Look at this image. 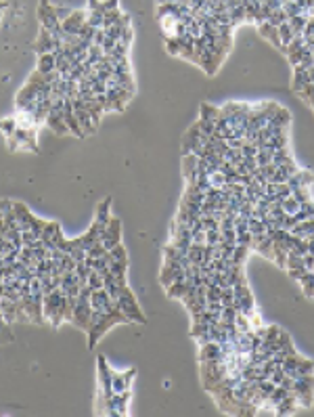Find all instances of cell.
<instances>
[{"label": "cell", "mask_w": 314, "mask_h": 417, "mask_svg": "<svg viewBox=\"0 0 314 417\" xmlns=\"http://www.w3.org/2000/svg\"><path fill=\"white\" fill-rule=\"evenodd\" d=\"M119 323H132L124 312L119 308L113 310V312H101V310H92V317H90V327H88V348L92 350L95 346L99 344V340L109 332L113 325H119Z\"/></svg>", "instance_id": "obj_1"}, {"label": "cell", "mask_w": 314, "mask_h": 417, "mask_svg": "<svg viewBox=\"0 0 314 417\" xmlns=\"http://www.w3.org/2000/svg\"><path fill=\"white\" fill-rule=\"evenodd\" d=\"M42 315H44V319H48V323L52 327H59L65 321V293L59 287L50 293H44Z\"/></svg>", "instance_id": "obj_2"}, {"label": "cell", "mask_w": 314, "mask_h": 417, "mask_svg": "<svg viewBox=\"0 0 314 417\" xmlns=\"http://www.w3.org/2000/svg\"><path fill=\"white\" fill-rule=\"evenodd\" d=\"M38 21L42 27H46L50 34H52V38L55 40H63V27H61V19L57 17V9L55 5L50 3V0H40V5H38Z\"/></svg>", "instance_id": "obj_3"}, {"label": "cell", "mask_w": 314, "mask_h": 417, "mask_svg": "<svg viewBox=\"0 0 314 417\" xmlns=\"http://www.w3.org/2000/svg\"><path fill=\"white\" fill-rule=\"evenodd\" d=\"M117 306H119V310L124 312V315H126L132 323H147L145 312L141 310V304H138V300H136V296H134V291H132L128 285L124 287V291L119 293Z\"/></svg>", "instance_id": "obj_4"}, {"label": "cell", "mask_w": 314, "mask_h": 417, "mask_svg": "<svg viewBox=\"0 0 314 417\" xmlns=\"http://www.w3.org/2000/svg\"><path fill=\"white\" fill-rule=\"evenodd\" d=\"M36 130H38V128H17V130H15V134L7 138V145H9V149H11V151L29 149L32 153H38Z\"/></svg>", "instance_id": "obj_5"}, {"label": "cell", "mask_w": 314, "mask_h": 417, "mask_svg": "<svg viewBox=\"0 0 314 417\" xmlns=\"http://www.w3.org/2000/svg\"><path fill=\"white\" fill-rule=\"evenodd\" d=\"M293 394L298 398V405L310 407L314 403V375H300L293 381Z\"/></svg>", "instance_id": "obj_6"}, {"label": "cell", "mask_w": 314, "mask_h": 417, "mask_svg": "<svg viewBox=\"0 0 314 417\" xmlns=\"http://www.w3.org/2000/svg\"><path fill=\"white\" fill-rule=\"evenodd\" d=\"M90 317H92L90 300L78 298V300H76V308H74V315H72V319H69V323H72L74 327H78V329H82V332H88Z\"/></svg>", "instance_id": "obj_7"}, {"label": "cell", "mask_w": 314, "mask_h": 417, "mask_svg": "<svg viewBox=\"0 0 314 417\" xmlns=\"http://www.w3.org/2000/svg\"><path fill=\"white\" fill-rule=\"evenodd\" d=\"M97 381H99V388L107 398L113 396V386H111V367H109V363L107 359H105L103 354L97 356Z\"/></svg>", "instance_id": "obj_8"}, {"label": "cell", "mask_w": 314, "mask_h": 417, "mask_svg": "<svg viewBox=\"0 0 314 417\" xmlns=\"http://www.w3.org/2000/svg\"><path fill=\"white\" fill-rule=\"evenodd\" d=\"M130 398H132V390L115 392L109 398V417H124V415H128Z\"/></svg>", "instance_id": "obj_9"}, {"label": "cell", "mask_w": 314, "mask_h": 417, "mask_svg": "<svg viewBox=\"0 0 314 417\" xmlns=\"http://www.w3.org/2000/svg\"><path fill=\"white\" fill-rule=\"evenodd\" d=\"M103 246L107 248V250H111L113 246H117V243H121V220L119 218H115V216H111L109 218V222H107V229H105V233H103Z\"/></svg>", "instance_id": "obj_10"}, {"label": "cell", "mask_w": 314, "mask_h": 417, "mask_svg": "<svg viewBox=\"0 0 314 417\" xmlns=\"http://www.w3.org/2000/svg\"><path fill=\"white\" fill-rule=\"evenodd\" d=\"M57 46H61V40H55L52 38V34L40 25V32H38V38L36 42H34V50H36V55H42V53H52Z\"/></svg>", "instance_id": "obj_11"}, {"label": "cell", "mask_w": 314, "mask_h": 417, "mask_svg": "<svg viewBox=\"0 0 314 417\" xmlns=\"http://www.w3.org/2000/svg\"><path fill=\"white\" fill-rule=\"evenodd\" d=\"M136 377V369H128V371H113L111 369V386H113V394L115 392H126L132 390V381Z\"/></svg>", "instance_id": "obj_12"}, {"label": "cell", "mask_w": 314, "mask_h": 417, "mask_svg": "<svg viewBox=\"0 0 314 417\" xmlns=\"http://www.w3.org/2000/svg\"><path fill=\"white\" fill-rule=\"evenodd\" d=\"M44 126H46L50 132H55L57 136H65V134H69V128H67L65 120H63V109H52V107H50V113L46 115Z\"/></svg>", "instance_id": "obj_13"}, {"label": "cell", "mask_w": 314, "mask_h": 417, "mask_svg": "<svg viewBox=\"0 0 314 417\" xmlns=\"http://www.w3.org/2000/svg\"><path fill=\"white\" fill-rule=\"evenodd\" d=\"M86 17H88V11L86 9H76L72 11V15L67 17V19L61 21V27L65 34H78V29L86 23Z\"/></svg>", "instance_id": "obj_14"}, {"label": "cell", "mask_w": 314, "mask_h": 417, "mask_svg": "<svg viewBox=\"0 0 314 417\" xmlns=\"http://www.w3.org/2000/svg\"><path fill=\"white\" fill-rule=\"evenodd\" d=\"M63 120H65V124L69 128V134H76L78 138L84 136L82 128H80V122L76 117V111H74V103L72 99H65V105H63Z\"/></svg>", "instance_id": "obj_15"}, {"label": "cell", "mask_w": 314, "mask_h": 417, "mask_svg": "<svg viewBox=\"0 0 314 417\" xmlns=\"http://www.w3.org/2000/svg\"><path fill=\"white\" fill-rule=\"evenodd\" d=\"M197 166H199V158L195 153L182 155V176H184L186 185H195L197 183Z\"/></svg>", "instance_id": "obj_16"}, {"label": "cell", "mask_w": 314, "mask_h": 417, "mask_svg": "<svg viewBox=\"0 0 314 417\" xmlns=\"http://www.w3.org/2000/svg\"><path fill=\"white\" fill-rule=\"evenodd\" d=\"M314 183V174L312 172H308V170H298L295 174L287 181V185H289V189H291V193L295 189H304V187H310Z\"/></svg>", "instance_id": "obj_17"}, {"label": "cell", "mask_w": 314, "mask_h": 417, "mask_svg": "<svg viewBox=\"0 0 314 417\" xmlns=\"http://www.w3.org/2000/svg\"><path fill=\"white\" fill-rule=\"evenodd\" d=\"M222 359V346L218 342H207L199 346V361H218Z\"/></svg>", "instance_id": "obj_18"}, {"label": "cell", "mask_w": 314, "mask_h": 417, "mask_svg": "<svg viewBox=\"0 0 314 417\" xmlns=\"http://www.w3.org/2000/svg\"><path fill=\"white\" fill-rule=\"evenodd\" d=\"M258 32L262 34V38H266V40H268L270 44H274L278 50H283V46H281V38H278V27H276V25L264 21V23H260V25H258Z\"/></svg>", "instance_id": "obj_19"}, {"label": "cell", "mask_w": 314, "mask_h": 417, "mask_svg": "<svg viewBox=\"0 0 314 417\" xmlns=\"http://www.w3.org/2000/svg\"><path fill=\"white\" fill-rule=\"evenodd\" d=\"M306 84H310V74H308V69L302 67V65H295L293 67V82H291V91L298 95Z\"/></svg>", "instance_id": "obj_20"}, {"label": "cell", "mask_w": 314, "mask_h": 417, "mask_svg": "<svg viewBox=\"0 0 314 417\" xmlns=\"http://www.w3.org/2000/svg\"><path fill=\"white\" fill-rule=\"evenodd\" d=\"M55 65H57V57L52 53H42L38 55V61H36V72H40L42 76L55 72Z\"/></svg>", "instance_id": "obj_21"}, {"label": "cell", "mask_w": 314, "mask_h": 417, "mask_svg": "<svg viewBox=\"0 0 314 417\" xmlns=\"http://www.w3.org/2000/svg\"><path fill=\"white\" fill-rule=\"evenodd\" d=\"M111 218V197H105L99 201L97 205V210H95V220L103 222V224H107Z\"/></svg>", "instance_id": "obj_22"}, {"label": "cell", "mask_w": 314, "mask_h": 417, "mask_svg": "<svg viewBox=\"0 0 314 417\" xmlns=\"http://www.w3.org/2000/svg\"><path fill=\"white\" fill-rule=\"evenodd\" d=\"M295 411H298V398H295L293 392L289 396H285L283 401L276 405V415H291Z\"/></svg>", "instance_id": "obj_23"}, {"label": "cell", "mask_w": 314, "mask_h": 417, "mask_svg": "<svg viewBox=\"0 0 314 417\" xmlns=\"http://www.w3.org/2000/svg\"><path fill=\"white\" fill-rule=\"evenodd\" d=\"M291 233H293V235H298V237H302V239H310V237H314V218H308V220L298 222V224H295V227L291 229Z\"/></svg>", "instance_id": "obj_24"}, {"label": "cell", "mask_w": 314, "mask_h": 417, "mask_svg": "<svg viewBox=\"0 0 314 417\" xmlns=\"http://www.w3.org/2000/svg\"><path fill=\"white\" fill-rule=\"evenodd\" d=\"M113 9H119V0H88V11L109 13Z\"/></svg>", "instance_id": "obj_25"}, {"label": "cell", "mask_w": 314, "mask_h": 417, "mask_svg": "<svg viewBox=\"0 0 314 417\" xmlns=\"http://www.w3.org/2000/svg\"><path fill=\"white\" fill-rule=\"evenodd\" d=\"M109 273L115 277L117 281H126L128 260H111V262H109Z\"/></svg>", "instance_id": "obj_26"}, {"label": "cell", "mask_w": 314, "mask_h": 417, "mask_svg": "<svg viewBox=\"0 0 314 417\" xmlns=\"http://www.w3.org/2000/svg\"><path fill=\"white\" fill-rule=\"evenodd\" d=\"M189 281H174V283H170L168 287H166V293H168V296L170 298H182L184 296V293H186V289H189Z\"/></svg>", "instance_id": "obj_27"}, {"label": "cell", "mask_w": 314, "mask_h": 417, "mask_svg": "<svg viewBox=\"0 0 314 417\" xmlns=\"http://www.w3.org/2000/svg\"><path fill=\"white\" fill-rule=\"evenodd\" d=\"M220 107L216 105H209V103H201V107H199V117L201 120H209V122H218L220 117Z\"/></svg>", "instance_id": "obj_28"}, {"label": "cell", "mask_w": 314, "mask_h": 417, "mask_svg": "<svg viewBox=\"0 0 314 417\" xmlns=\"http://www.w3.org/2000/svg\"><path fill=\"white\" fill-rule=\"evenodd\" d=\"M293 36H295V32H293V27H291V23H289V21H285V23L278 25V38H281L283 53H285V48L289 46V42L293 40Z\"/></svg>", "instance_id": "obj_29"}, {"label": "cell", "mask_w": 314, "mask_h": 417, "mask_svg": "<svg viewBox=\"0 0 314 417\" xmlns=\"http://www.w3.org/2000/svg\"><path fill=\"white\" fill-rule=\"evenodd\" d=\"M207 183H209V187L212 189H224L226 187V176H224V172L218 168V170H214L212 174H207Z\"/></svg>", "instance_id": "obj_30"}, {"label": "cell", "mask_w": 314, "mask_h": 417, "mask_svg": "<svg viewBox=\"0 0 314 417\" xmlns=\"http://www.w3.org/2000/svg\"><path fill=\"white\" fill-rule=\"evenodd\" d=\"M281 207H283V212H285V214H291V216H295V214L300 212L302 203H300L298 199H295L293 195H287V197H285V199L281 201Z\"/></svg>", "instance_id": "obj_31"}, {"label": "cell", "mask_w": 314, "mask_h": 417, "mask_svg": "<svg viewBox=\"0 0 314 417\" xmlns=\"http://www.w3.org/2000/svg\"><path fill=\"white\" fill-rule=\"evenodd\" d=\"M17 128H19V126H17V117H15V115H13V117H3V120H0V132L5 134V138L13 136Z\"/></svg>", "instance_id": "obj_32"}, {"label": "cell", "mask_w": 314, "mask_h": 417, "mask_svg": "<svg viewBox=\"0 0 314 417\" xmlns=\"http://www.w3.org/2000/svg\"><path fill=\"white\" fill-rule=\"evenodd\" d=\"M300 285H302V291H304V296L312 298L314 296V271H308L302 279H300Z\"/></svg>", "instance_id": "obj_33"}, {"label": "cell", "mask_w": 314, "mask_h": 417, "mask_svg": "<svg viewBox=\"0 0 314 417\" xmlns=\"http://www.w3.org/2000/svg\"><path fill=\"white\" fill-rule=\"evenodd\" d=\"M249 246H243V243H237V246H235V250H233V260H231V262L233 264H243V262H245V258L249 256Z\"/></svg>", "instance_id": "obj_34"}, {"label": "cell", "mask_w": 314, "mask_h": 417, "mask_svg": "<svg viewBox=\"0 0 314 417\" xmlns=\"http://www.w3.org/2000/svg\"><path fill=\"white\" fill-rule=\"evenodd\" d=\"M300 375H314V361H308V359H300L298 367H295V375L293 377H300Z\"/></svg>", "instance_id": "obj_35"}, {"label": "cell", "mask_w": 314, "mask_h": 417, "mask_svg": "<svg viewBox=\"0 0 314 417\" xmlns=\"http://www.w3.org/2000/svg\"><path fill=\"white\" fill-rule=\"evenodd\" d=\"M229 13H231V25H233V27L239 25V23H243V21H247V13H245V7H243V5L231 9Z\"/></svg>", "instance_id": "obj_36"}, {"label": "cell", "mask_w": 314, "mask_h": 417, "mask_svg": "<svg viewBox=\"0 0 314 417\" xmlns=\"http://www.w3.org/2000/svg\"><path fill=\"white\" fill-rule=\"evenodd\" d=\"M17 126L19 128H38L36 124H34V115L29 111H17Z\"/></svg>", "instance_id": "obj_37"}, {"label": "cell", "mask_w": 314, "mask_h": 417, "mask_svg": "<svg viewBox=\"0 0 314 417\" xmlns=\"http://www.w3.org/2000/svg\"><path fill=\"white\" fill-rule=\"evenodd\" d=\"M166 48H168L170 55L180 57V53H182V42H180V38H178V36H168V38H166Z\"/></svg>", "instance_id": "obj_38"}, {"label": "cell", "mask_w": 314, "mask_h": 417, "mask_svg": "<svg viewBox=\"0 0 314 417\" xmlns=\"http://www.w3.org/2000/svg\"><path fill=\"white\" fill-rule=\"evenodd\" d=\"M88 11V9H86ZM103 21H105V13H101V11H88V17H86V23L88 25H92L95 29H99V27H103Z\"/></svg>", "instance_id": "obj_39"}, {"label": "cell", "mask_w": 314, "mask_h": 417, "mask_svg": "<svg viewBox=\"0 0 314 417\" xmlns=\"http://www.w3.org/2000/svg\"><path fill=\"white\" fill-rule=\"evenodd\" d=\"M295 218H298V222H302V220H308V218H314V199H312V201H306V203H302L300 212L295 214Z\"/></svg>", "instance_id": "obj_40"}, {"label": "cell", "mask_w": 314, "mask_h": 417, "mask_svg": "<svg viewBox=\"0 0 314 417\" xmlns=\"http://www.w3.org/2000/svg\"><path fill=\"white\" fill-rule=\"evenodd\" d=\"M285 21H289V15L285 13V9H276V11H272L270 13V17H268V23H272V25H281V23H285Z\"/></svg>", "instance_id": "obj_41"}, {"label": "cell", "mask_w": 314, "mask_h": 417, "mask_svg": "<svg viewBox=\"0 0 314 417\" xmlns=\"http://www.w3.org/2000/svg\"><path fill=\"white\" fill-rule=\"evenodd\" d=\"M121 13L119 9H113V11H109V13H105V21H103V27L107 29V27H111V25H115L119 19H121Z\"/></svg>", "instance_id": "obj_42"}, {"label": "cell", "mask_w": 314, "mask_h": 417, "mask_svg": "<svg viewBox=\"0 0 314 417\" xmlns=\"http://www.w3.org/2000/svg\"><path fill=\"white\" fill-rule=\"evenodd\" d=\"M289 394H291V392H289V390H285L283 386H276V388H274V390L270 392V396H268V401H270V403H272V405L276 407V405H278V403H281V401H283V398H285V396H289Z\"/></svg>", "instance_id": "obj_43"}, {"label": "cell", "mask_w": 314, "mask_h": 417, "mask_svg": "<svg viewBox=\"0 0 314 417\" xmlns=\"http://www.w3.org/2000/svg\"><path fill=\"white\" fill-rule=\"evenodd\" d=\"M278 334H281V327L278 325H268L264 327V342H278Z\"/></svg>", "instance_id": "obj_44"}, {"label": "cell", "mask_w": 314, "mask_h": 417, "mask_svg": "<svg viewBox=\"0 0 314 417\" xmlns=\"http://www.w3.org/2000/svg\"><path fill=\"white\" fill-rule=\"evenodd\" d=\"M78 36H80V40H84V42H90V44H92V38H95V27H92V25H88V23H84V25L78 29Z\"/></svg>", "instance_id": "obj_45"}, {"label": "cell", "mask_w": 314, "mask_h": 417, "mask_svg": "<svg viewBox=\"0 0 314 417\" xmlns=\"http://www.w3.org/2000/svg\"><path fill=\"white\" fill-rule=\"evenodd\" d=\"M235 325H237L239 332H249V329H252L249 317H247V315H243V312H237V317H235Z\"/></svg>", "instance_id": "obj_46"}, {"label": "cell", "mask_w": 314, "mask_h": 417, "mask_svg": "<svg viewBox=\"0 0 314 417\" xmlns=\"http://www.w3.org/2000/svg\"><path fill=\"white\" fill-rule=\"evenodd\" d=\"M109 258L111 260H128V252H126V248L121 246V243H117V246H113L109 250Z\"/></svg>", "instance_id": "obj_47"}, {"label": "cell", "mask_w": 314, "mask_h": 417, "mask_svg": "<svg viewBox=\"0 0 314 417\" xmlns=\"http://www.w3.org/2000/svg\"><path fill=\"white\" fill-rule=\"evenodd\" d=\"M220 243H231V246H237V231L235 229L220 231Z\"/></svg>", "instance_id": "obj_48"}, {"label": "cell", "mask_w": 314, "mask_h": 417, "mask_svg": "<svg viewBox=\"0 0 314 417\" xmlns=\"http://www.w3.org/2000/svg\"><path fill=\"white\" fill-rule=\"evenodd\" d=\"M201 222H203L205 231H218L220 229V220L214 216H201Z\"/></svg>", "instance_id": "obj_49"}, {"label": "cell", "mask_w": 314, "mask_h": 417, "mask_svg": "<svg viewBox=\"0 0 314 417\" xmlns=\"http://www.w3.org/2000/svg\"><path fill=\"white\" fill-rule=\"evenodd\" d=\"M220 302H222V306H233V302H235V289L233 287H224L222 296H220Z\"/></svg>", "instance_id": "obj_50"}, {"label": "cell", "mask_w": 314, "mask_h": 417, "mask_svg": "<svg viewBox=\"0 0 314 417\" xmlns=\"http://www.w3.org/2000/svg\"><path fill=\"white\" fill-rule=\"evenodd\" d=\"M207 302H220V296H222V287L218 285H212V287H207Z\"/></svg>", "instance_id": "obj_51"}, {"label": "cell", "mask_w": 314, "mask_h": 417, "mask_svg": "<svg viewBox=\"0 0 314 417\" xmlns=\"http://www.w3.org/2000/svg\"><path fill=\"white\" fill-rule=\"evenodd\" d=\"M88 285H90V289H92V291L103 287V277H101L97 271H92V273L88 275Z\"/></svg>", "instance_id": "obj_52"}, {"label": "cell", "mask_w": 314, "mask_h": 417, "mask_svg": "<svg viewBox=\"0 0 314 417\" xmlns=\"http://www.w3.org/2000/svg\"><path fill=\"white\" fill-rule=\"evenodd\" d=\"M205 243L207 246H218L220 243V229L218 231H205Z\"/></svg>", "instance_id": "obj_53"}, {"label": "cell", "mask_w": 314, "mask_h": 417, "mask_svg": "<svg viewBox=\"0 0 314 417\" xmlns=\"http://www.w3.org/2000/svg\"><path fill=\"white\" fill-rule=\"evenodd\" d=\"M252 241H254V237H252V233H249V231L237 233V243H243V246H249V248H252Z\"/></svg>", "instance_id": "obj_54"}, {"label": "cell", "mask_w": 314, "mask_h": 417, "mask_svg": "<svg viewBox=\"0 0 314 417\" xmlns=\"http://www.w3.org/2000/svg\"><path fill=\"white\" fill-rule=\"evenodd\" d=\"M105 36H107V32H105V27H99V29H95V38H92V44L101 46V44L105 42Z\"/></svg>", "instance_id": "obj_55"}, {"label": "cell", "mask_w": 314, "mask_h": 417, "mask_svg": "<svg viewBox=\"0 0 314 417\" xmlns=\"http://www.w3.org/2000/svg\"><path fill=\"white\" fill-rule=\"evenodd\" d=\"M287 271H289V277H291V279H298V281H300L302 277L308 273V269H306V266H300V269H287Z\"/></svg>", "instance_id": "obj_56"}, {"label": "cell", "mask_w": 314, "mask_h": 417, "mask_svg": "<svg viewBox=\"0 0 314 417\" xmlns=\"http://www.w3.org/2000/svg\"><path fill=\"white\" fill-rule=\"evenodd\" d=\"M55 9H57V17H59L61 21L67 19V17L72 15V11H74V9H69V7H55Z\"/></svg>", "instance_id": "obj_57"}, {"label": "cell", "mask_w": 314, "mask_h": 417, "mask_svg": "<svg viewBox=\"0 0 314 417\" xmlns=\"http://www.w3.org/2000/svg\"><path fill=\"white\" fill-rule=\"evenodd\" d=\"M222 302H207V310L214 312V315H222Z\"/></svg>", "instance_id": "obj_58"}, {"label": "cell", "mask_w": 314, "mask_h": 417, "mask_svg": "<svg viewBox=\"0 0 314 417\" xmlns=\"http://www.w3.org/2000/svg\"><path fill=\"white\" fill-rule=\"evenodd\" d=\"M302 262H304V266H306L308 271H312V269H314V256H312V254L302 256Z\"/></svg>", "instance_id": "obj_59"}, {"label": "cell", "mask_w": 314, "mask_h": 417, "mask_svg": "<svg viewBox=\"0 0 314 417\" xmlns=\"http://www.w3.org/2000/svg\"><path fill=\"white\" fill-rule=\"evenodd\" d=\"M308 74H310V82L314 84V67H310V69H308Z\"/></svg>", "instance_id": "obj_60"}, {"label": "cell", "mask_w": 314, "mask_h": 417, "mask_svg": "<svg viewBox=\"0 0 314 417\" xmlns=\"http://www.w3.org/2000/svg\"><path fill=\"white\" fill-rule=\"evenodd\" d=\"M0 17H3V15H0Z\"/></svg>", "instance_id": "obj_61"}, {"label": "cell", "mask_w": 314, "mask_h": 417, "mask_svg": "<svg viewBox=\"0 0 314 417\" xmlns=\"http://www.w3.org/2000/svg\"><path fill=\"white\" fill-rule=\"evenodd\" d=\"M312 271H314V269H312Z\"/></svg>", "instance_id": "obj_62"}, {"label": "cell", "mask_w": 314, "mask_h": 417, "mask_svg": "<svg viewBox=\"0 0 314 417\" xmlns=\"http://www.w3.org/2000/svg\"><path fill=\"white\" fill-rule=\"evenodd\" d=\"M312 298H314V296H312Z\"/></svg>", "instance_id": "obj_63"}]
</instances>
